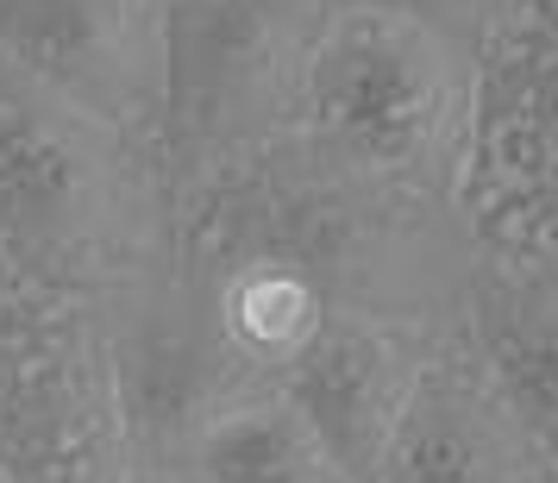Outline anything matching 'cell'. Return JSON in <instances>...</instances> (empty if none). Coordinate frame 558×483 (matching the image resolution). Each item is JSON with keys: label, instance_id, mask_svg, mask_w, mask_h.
<instances>
[{"label": "cell", "instance_id": "cell-3", "mask_svg": "<svg viewBox=\"0 0 558 483\" xmlns=\"http://www.w3.org/2000/svg\"><path fill=\"white\" fill-rule=\"evenodd\" d=\"M327 0H163L157 152L170 189L214 177L302 126L307 51Z\"/></svg>", "mask_w": 558, "mask_h": 483}, {"label": "cell", "instance_id": "cell-14", "mask_svg": "<svg viewBox=\"0 0 558 483\" xmlns=\"http://www.w3.org/2000/svg\"><path fill=\"white\" fill-rule=\"evenodd\" d=\"M126 483H214L202 464H157V471H132Z\"/></svg>", "mask_w": 558, "mask_h": 483}, {"label": "cell", "instance_id": "cell-2", "mask_svg": "<svg viewBox=\"0 0 558 483\" xmlns=\"http://www.w3.org/2000/svg\"><path fill=\"white\" fill-rule=\"evenodd\" d=\"M477 126V51L396 7H327L302 82V132L389 182L458 202Z\"/></svg>", "mask_w": 558, "mask_h": 483}, {"label": "cell", "instance_id": "cell-1", "mask_svg": "<svg viewBox=\"0 0 558 483\" xmlns=\"http://www.w3.org/2000/svg\"><path fill=\"white\" fill-rule=\"evenodd\" d=\"M163 264H177V189L157 132L0 63V270L113 295Z\"/></svg>", "mask_w": 558, "mask_h": 483}, {"label": "cell", "instance_id": "cell-6", "mask_svg": "<svg viewBox=\"0 0 558 483\" xmlns=\"http://www.w3.org/2000/svg\"><path fill=\"white\" fill-rule=\"evenodd\" d=\"M458 207L477 245L558 264V0H514L483 38Z\"/></svg>", "mask_w": 558, "mask_h": 483}, {"label": "cell", "instance_id": "cell-7", "mask_svg": "<svg viewBox=\"0 0 558 483\" xmlns=\"http://www.w3.org/2000/svg\"><path fill=\"white\" fill-rule=\"evenodd\" d=\"M439 339L446 333L414 327V321L332 307L320 333L307 339V352L289 364L282 396L302 408V421L357 483H377Z\"/></svg>", "mask_w": 558, "mask_h": 483}, {"label": "cell", "instance_id": "cell-8", "mask_svg": "<svg viewBox=\"0 0 558 483\" xmlns=\"http://www.w3.org/2000/svg\"><path fill=\"white\" fill-rule=\"evenodd\" d=\"M0 63L76 107L157 132V7L145 0H0Z\"/></svg>", "mask_w": 558, "mask_h": 483}, {"label": "cell", "instance_id": "cell-12", "mask_svg": "<svg viewBox=\"0 0 558 483\" xmlns=\"http://www.w3.org/2000/svg\"><path fill=\"white\" fill-rule=\"evenodd\" d=\"M214 483H357L339 458L320 446V433L302 421V408L289 396H264V402L227 414L207 433L195 458Z\"/></svg>", "mask_w": 558, "mask_h": 483}, {"label": "cell", "instance_id": "cell-10", "mask_svg": "<svg viewBox=\"0 0 558 483\" xmlns=\"http://www.w3.org/2000/svg\"><path fill=\"white\" fill-rule=\"evenodd\" d=\"M458 339L558 452V264L483 245L458 307Z\"/></svg>", "mask_w": 558, "mask_h": 483}, {"label": "cell", "instance_id": "cell-5", "mask_svg": "<svg viewBox=\"0 0 558 483\" xmlns=\"http://www.w3.org/2000/svg\"><path fill=\"white\" fill-rule=\"evenodd\" d=\"M101 321H107V358H113V396H120V421H126L132 471L189 464L195 446L227 414L282 389L252 358L232 352L202 282L182 264H163L151 277L101 295Z\"/></svg>", "mask_w": 558, "mask_h": 483}, {"label": "cell", "instance_id": "cell-11", "mask_svg": "<svg viewBox=\"0 0 558 483\" xmlns=\"http://www.w3.org/2000/svg\"><path fill=\"white\" fill-rule=\"evenodd\" d=\"M189 277L202 282L207 307L220 333L232 339V352L252 358L264 377H289V364L307 352V339L320 333L332 302L320 295V282L302 277L282 257H177Z\"/></svg>", "mask_w": 558, "mask_h": 483}, {"label": "cell", "instance_id": "cell-4", "mask_svg": "<svg viewBox=\"0 0 558 483\" xmlns=\"http://www.w3.org/2000/svg\"><path fill=\"white\" fill-rule=\"evenodd\" d=\"M0 471L13 483H126L101 295L0 270Z\"/></svg>", "mask_w": 558, "mask_h": 483}, {"label": "cell", "instance_id": "cell-15", "mask_svg": "<svg viewBox=\"0 0 558 483\" xmlns=\"http://www.w3.org/2000/svg\"><path fill=\"white\" fill-rule=\"evenodd\" d=\"M145 7H163V0H145Z\"/></svg>", "mask_w": 558, "mask_h": 483}, {"label": "cell", "instance_id": "cell-16", "mask_svg": "<svg viewBox=\"0 0 558 483\" xmlns=\"http://www.w3.org/2000/svg\"><path fill=\"white\" fill-rule=\"evenodd\" d=\"M0 483H13V478H7V471H0Z\"/></svg>", "mask_w": 558, "mask_h": 483}, {"label": "cell", "instance_id": "cell-13", "mask_svg": "<svg viewBox=\"0 0 558 483\" xmlns=\"http://www.w3.org/2000/svg\"><path fill=\"white\" fill-rule=\"evenodd\" d=\"M327 7H396V13H414L439 26L446 38H458L464 51H483V38L502 26V13L514 0H327Z\"/></svg>", "mask_w": 558, "mask_h": 483}, {"label": "cell", "instance_id": "cell-9", "mask_svg": "<svg viewBox=\"0 0 558 483\" xmlns=\"http://www.w3.org/2000/svg\"><path fill=\"white\" fill-rule=\"evenodd\" d=\"M377 483H558V452L514 414L452 327L414 383Z\"/></svg>", "mask_w": 558, "mask_h": 483}]
</instances>
